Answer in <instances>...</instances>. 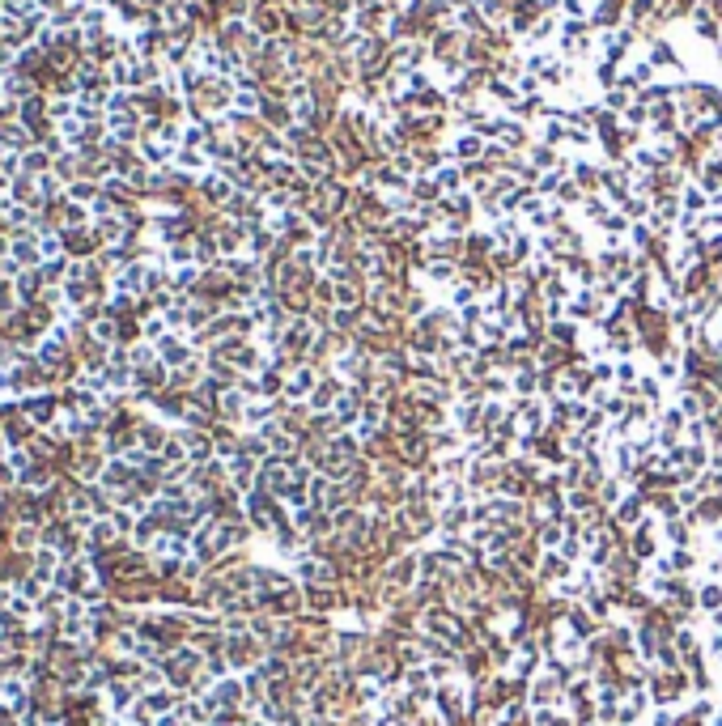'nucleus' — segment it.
I'll return each mask as SVG.
<instances>
[{
    "label": "nucleus",
    "mask_w": 722,
    "mask_h": 726,
    "mask_svg": "<svg viewBox=\"0 0 722 726\" xmlns=\"http://www.w3.org/2000/svg\"><path fill=\"white\" fill-rule=\"evenodd\" d=\"M9 255H13V263H39L43 259V251H39V242H34V234H17L13 242H9Z\"/></svg>",
    "instance_id": "1"
},
{
    "label": "nucleus",
    "mask_w": 722,
    "mask_h": 726,
    "mask_svg": "<svg viewBox=\"0 0 722 726\" xmlns=\"http://www.w3.org/2000/svg\"><path fill=\"white\" fill-rule=\"evenodd\" d=\"M26 417L34 421V425H51V417H60V408H55V399H30L26 404Z\"/></svg>",
    "instance_id": "2"
},
{
    "label": "nucleus",
    "mask_w": 722,
    "mask_h": 726,
    "mask_svg": "<svg viewBox=\"0 0 722 726\" xmlns=\"http://www.w3.org/2000/svg\"><path fill=\"white\" fill-rule=\"evenodd\" d=\"M22 166L30 170V175H39V170L47 166V153H26V157H22Z\"/></svg>",
    "instance_id": "3"
},
{
    "label": "nucleus",
    "mask_w": 722,
    "mask_h": 726,
    "mask_svg": "<svg viewBox=\"0 0 722 726\" xmlns=\"http://www.w3.org/2000/svg\"><path fill=\"white\" fill-rule=\"evenodd\" d=\"M701 603H705V607H718V603H722V591H718V586H705V591H701Z\"/></svg>",
    "instance_id": "4"
},
{
    "label": "nucleus",
    "mask_w": 722,
    "mask_h": 726,
    "mask_svg": "<svg viewBox=\"0 0 722 726\" xmlns=\"http://www.w3.org/2000/svg\"><path fill=\"white\" fill-rule=\"evenodd\" d=\"M17 548H34V527H17Z\"/></svg>",
    "instance_id": "5"
},
{
    "label": "nucleus",
    "mask_w": 722,
    "mask_h": 726,
    "mask_svg": "<svg viewBox=\"0 0 722 726\" xmlns=\"http://www.w3.org/2000/svg\"><path fill=\"white\" fill-rule=\"evenodd\" d=\"M9 357H13V349H9V344H5V340H0V365H5Z\"/></svg>",
    "instance_id": "6"
}]
</instances>
